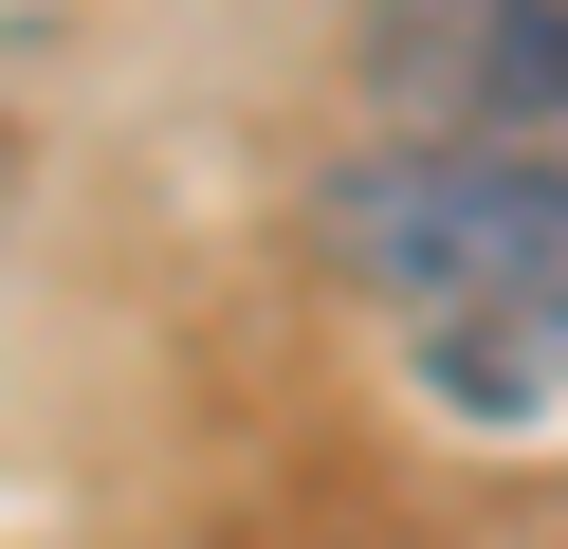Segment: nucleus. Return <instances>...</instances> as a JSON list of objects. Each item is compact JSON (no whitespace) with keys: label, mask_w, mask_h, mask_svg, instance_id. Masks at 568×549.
<instances>
[{"label":"nucleus","mask_w":568,"mask_h":549,"mask_svg":"<svg viewBox=\"0 0 568 549\" xmlns=\"http://www.w3.org/2000/svg\"><path fill=\"white\" fill-rule=\"evenodd\" d=\"M312 238H331V275L404 329V366L458 403V421H550L568 403V183L367 146Z\"/></svg>","instance_id":"f257e3e1"},{"label":"nucleus","mask_w":568,"mask_h":549,"mask_svg":"<svg viewBox=\"0 0 568 549\" xmlns=\"http://www.w3.org/2000/svg\"><path fill=\"white\" fill-rule=\"evenodd\" d=\"M367 110L422 165L568 183V0H367Z\"/></svg>","instance_id":"f03ea898"}]
</instances>
